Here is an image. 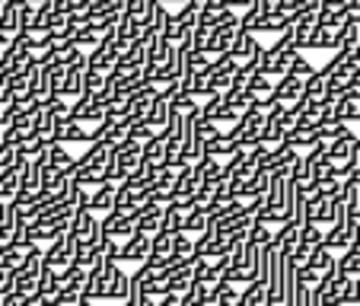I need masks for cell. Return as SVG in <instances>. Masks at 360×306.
Here are the masks:
<instances>
[{
	"instance_id": "1",
	"label": "cell",
	"mask_w": 360,
	"mask_h": 306,
	"mask_svg": "<svg viewBox=\"0 0 360 306\" xmlns=\"http://www.w3.org/2000/svg\"><path fill=\"white\" fill-rule=\"evenodd\" d=\"M300 51H297V45L290 42V35H278L274 39V45L271 48H265L262 51V68H259V74H265V77H284L287 70H290V64H293V58H297Z\"/></svg>"
},
{
	"instance_id": "2",
	"label": "cell",
	"mask_w": 360,
	"mask_h": 306,
	"mask_svg": "<svg viewBox=\"0 0 360 306\" xmlns=\"http://www.w3.org/2000/svg\"><path fill=\"white\" fill-rule=\"evenodd\" d=\"M236 32H239V16L233 13V10H224V13L217 16V23H214L211 35H207V48H204V55L211 58V61L214 58H220V55H226Z\"/></svg>"
},
{
	"instance_id": "3",
	"label": "cell",
	"mask_w": 360,
	"mask_h": 306,
	"mask_svg": "<svg viewBox=\"0 0 360 306\" xmlns=\"http://www.w3.org/2000/svg\"><path fill=\"white\" fill-rule=\"evenodd\" d=\"M115 272H118V262H96L93 268L86 272V281H83V297L86 300H109V291H112V281H115Z\"/></svg>"
},
{
	"instance_id": "4",
	"label": "cell",
	"mask_w": 360,
	"mask_h": 306,
	"mask_svg": "<svg viewBox=\"0 0 360 306\" xmlns=\"http://www.w3.org/2000/svg\"><path fill=\"white\" fill-rule=\"evenodd\" d=\"M262 128H265V112L262 109H249L245 115H239V122L230 128V137L239 147H259L262 144Z\"/></svg>"
},
{
	"instance_id": "5",
	"label": "cell",
	"mask_w": 360,
	"mask_h": 306,
	"mask_svg": "<svg viewBox=\"0 0 360 306\" xmlns=\"http://www.w3.org/2000/svg\"><path fill=\"white\" fill-rule=\"evenodd\" d=\"M137 166H141V144L137 141H124L115 147V157H112V172H109V182H124L128 176H134Z\"/></svg>"
},
{
	"instance_id": "6",
	"label": "cell",
	"mask_w": 360,
	"mask_h": 306,
	"mask_svg": "<svg viewBox=\"0 0 360 306\" xmlns=\"http://www.w3.org/2000/svg\"><path fill=\"white\" fill-rule=\"evenodd\" d=\"M293 125H297V112H293V109H271V112H265L262 144H265V147H274V144H281L287 134H290Z\"/></svg>"
},
{
	"instance_id": "7",
	"label": "cell",
	"mask_w": 360,
	"mask_h": 306,
	"mask_svg": "<svg viewBox=\"0 0 360 306\" xmlns=\"http://www.w3.org/2000/svg\"><path fill=\"white\" fill-rule=\"evenodd\" d=\"M141 208H143V204L131 208V211H109V214H102L99 230L105 233V236L128 239L131 233H134V227H137V214H141Z\"/></svg>"
},
{
	"instance_id": "8",
	"label": "cell",
	"mask_w": 360,
	"mask_h": 306,
	"mask_svg": "<svg viewBox=\"0 0 360 306\" xmlns=\"http://www.w3.org/2000/svg\"><path fill=\"white\" fill-rule=\"evenodd\" d=\"M236 68L239 64L233 61L230 55L214 58L211 68H207V89H211V93H230L233 77H236Z\"/></svg>"
},
{
	"instance_id": "9",
	"label": "cell",
	"mask_w": 360,
	"mask_h": 306,
	"mask_svg": "<svg viewBox=\"0 0 360 306\" xmlns=\"http://www.w3.org/2000/svg\"><path fill=\"white\" fill-rule=\"evenodd\" d=\"M74 262V243L68 239V233H64L61 239H55V243L41 246V265L51 268V272H64V268Z\"/></svg>"
},
{
	"instance_id": "10",
	"label": "cell",
	"mask_w": 360,
	"mask_h": 306,
	"mask_svg": "<svg viewBox=\"0 0 360 306\" xmlns=\"http://www.w3.org/2000/svg\"><path fill=\"white\" fill-rule=\"evenodd\" d=\"M316 29H319V23H316V10H306V13H300L297 20L290 23L287 35H290V42L297 45V51H309Z\"/></svg>"
},
{
	"instance_id": "11",
	"label": "cell",
	"mask_w": 360,
	"mask_h": 306,
	"mask_svg": "<svg viewBox=\"0 0 360 306\" xmlns=\"http://www.w3.org/2000/svg\"><path fill=\"white\" fill-rule=\"evenodd\" d=\"M99 236V217L93 211H77L70 217V227H68V239L70 243H93Z\"/></svg>"
},
{
	"instance_id": "12",
	"label": "cell",
	"mask_w": 360,
	"mask_h": 306,
	"mask_svg": "<svg viewBox=\"0 0 360 306\" xmlns=\"http://www.w3.org/2000/svg\"><path fill=\"white\" fill-rule=\"evenodd\" d=\"M118 55H122V48H118V42L112 39H102L99 45L93 48V51H86V64L93 70H105V74H112V68H115Z\"/></svg>"
},
{
	"instance_id": "13",
	"label": "cell",
	"mask_w": 360,
	"mask_h": 306,
	"mask_svg": "<svg viewBox=\"0 0 360 306\" xmlns=\"http://www.w3.org/2000/svg\"><path fill=\"white\" fill-rule=\"evenodd\" d=\"M29 160H16L13 166H7V170H0V211L7 208V204L16 201V191H20V179H22V170H26Z\"/></svg>"
},
{
	"instance_id": "14",
	"label": "cell",
	"mask_w": 360,
	"mask_h": 306,
	"mask_svg": "<svg viewBox=\"0 0 360 306\" xmlns=\"http://www.w3.org/2000/svg\"><path fill=\"white\" fill-rule=\"evenodd\" d=\"M150 259V233L134 230L128 239L122 243V252H118V262H134V265H143Z\"/></svg>"
},
{
	"instance_id": "15",
	"label": "cell",
	"mask_w": 360,
	"mask_h": 306,
	"mask_svg": "<svg viewBox=\"0 0 360 306\" xmlns=\"http://www.w3.org/2000/svg\"><path fill=\"white\" fill-rule=\"evenodd\" d=\"M55 144H93V134H89V125H80L74 118H64V122L55 125V134H51Z\"/></svg>"
},
{
	"instance_id": "16",
	"label": "cell",
	"mask_w": 360,
	"mask_h": 306,
	"mask_svg": "<svg viewBox=\"0 0 360 306\" xmlns=\"http://www.w3.org/2000/svg\"><path fill=\"white\" fill-rule=\"evenodd\" d=\"M259 48H262V45H259V35H255V32H245V29H239V32L233 35V45H230V51H226V55H230L236 64H243V61H249V58L255 55Z\"/></svg>"
},
{
	"instance_id": "17",
	"label": "cell",
	"mask_w": 360,
	"mask_h": 306,
	"mask_svg": "<svg viewBox=\"0 0 360 306\" xmlns=\"http://www.w3.org/2000/svg\"><path fill=\"white\" fill-rule=\"evenodd\" d=\"M86 55L80 58L77 64H70V68H64V87H61V96L64 99H77V96L83 93V74H86Z\"/></svg>"
},
{
	"instance_id": "18",
	"label": "cell",
	"mask_w": 360,
	"mask_h": 306,
	"mask_svg": "<svg viewBox=\"0 0 360 306\" xmlns=\"http://www.w3.org/2000/svg\"><path fill=\"white\" fill-rule=\"evenodd\" d=\"M326 118H332V106L328 102H303L297 109V125H306V128H319Z\"/></svg>"
},
{
	"instance_id": "19",
	"label": "cell",
	"mask_w": 360,
	"mask_h": 306,
	"mask_svg": "<svg viewBox=\"0 0 360 306\" xmlns=\"http://www.w3.org/2000/svg\"><path fill=\"white\" fill-rule=\"evenodd\" d=\"M115 208V182H105V185H96L89 191V211L99 217V214H109Z\"/></svg>"
},
{
	"instance_id": "20",
	"label": "cell",
	"mask_w": 360,
	"mask_h": 306,
	"mask_svg": "<svg viewBox=\"0 0 360 306\" xmlns=\"http://www.w3.org/2000/svg\"><path fill=\"white\" fill-rule=\"evenodd\" d=\"M163 208L166 204H150V201H143V208H141V214H137V227L134 230H141V233H153L163 227Z\"/></svg>"
},
{
	"instance_id": "21",
	"label": "cell",
	"mask_w": 360,
	"mask_h": 306,
	"mask_svg": "<svg viewBox=\"0 0 360 306\" xmlns=\"http://www.w3.org/2000/svg\"><path fill=\"white\" fill-rule=\"evenodd\" d=\"M316 141H319V131H316V128H306V125H293V128H290V134H287L281 144H287V147H293V150H297V153H306V150L313 147Z\"/></svg>"
},
{
	"instance_id": "22",
	"label": "cell",
	"mask_w": 360,
	"mask_h": 306,
	"mask_svg": "<svg viewBox=\"0 0 360 306\" xmlns=\"http://www.w3.org/2000/svg\"><path fill=\"white\" fill-rule=\"evenodd\" d=\"M265 300H268V284L265 281H249L245 291H239V297H236V303L233 306H265Z\"/></svg>"
},
{
	"instance_id": "23",
	"label": "cell",
	"mask_w": 360,
	"mask_h": 306,
	"mask_svg": "<svg viewBox=\"0 0 360 306\" xmlns=\"http://www.w3.org/2000/svg\"><path fill=\"white\" fill-rule=\"evenodd\" d=\"M335 259H338V255H335L332 249H326V246H316V249H309V255H306L303 265H306V268H313L316 274H326L328 268L335 265Z\"/></svg>"
},
{
	"instance_id": "24",
	"label": "cell",
	"mask_w": 360,
	"mask_h": 306,
	"mask_svg": "<svg viewBox=\"0 0 360 306\" xmlns=\"http://www.w3.org/2000/svg\"><path fill=\"white\" fill-rule=\"evenodd\" d=\"M357 109H360V102L354 99V96H338V99L332 102V118H338V122H345V125H351V122H357Z\"/></svg>"
},
{
	"instance_id": "25",
	"label": "cell",
	"mask_w": 360,
	"mask_h": 306,
	"mask_svg": "<svg viewBox=\"0 0 360 306\" xmlns=\"http://www.w3.org/2000/svg\"><path fill=\"white\" fill-rule=\"evenodd\" d=\"M335 268H338L345 278H360V249L357 246H347L338 259H335Z\"/></svg>"
},
{
	"instance_id": "26",
	"label": "cell",
	"mask_w": 360,
	"mask_h": 306,
	"mask_svg": "<svg viewBox=\"0 0 360 306\" xmlns=\"http://www.w3.org/2000/svg\"><path fill=\"white\" fill-rule=\"evenodd\" d=\"M338 39H341L338 29L319 26V29H316V35H313V45H309V51H338Z\"/></svg>"
},
{
	"instance_id": "27",
	"label": "cell",
	"mask_w": 360,
	"mask_h": 306,
	"mask_svg": "<svg viewBox=\"0 0 360 306\" xmlns=\"http://www.w3.org/2000/svg\"><path fill=\"white\" fill-rule=\"evenodd\" d=\"M207 224H211V211L207 208H191V211H185V227L182 233H204L207 230Z\"/></svg>"
},
{
	"instance_id": "28",
	"label": "cell",
	"mask_w": 360,
	"mask_h": 306,
	"mask_svg": "<svg viewBox=\"0 0 360 306\" xmlns=\"http://www.w3.org/2000/svg\"><path fill=\"white\" fill-rule=\"evenodd\" d=\"M326 93H328L326 77H322L319 68H316V74L303 83V102H326Z\"/></svg>"
},
{
	"instance_id": "29",
	"label": "cell",
	"mask_w": 360,
	"mask_h": 306,
	"mask_svg": "<svg viewBox=\"0 0 360 306\" xmlns=\"http://www.w3.org/2000/svg\"><path fill=\"white\" fill-rule=\"evenodd\" d=\"M182 227H185V211H182V208H176V204H166V208H163V227H160V230L179 236V233H182Z\"/></svg>"
},
{
	"instance_id": "30",
	"label": "cell",
	"mask_w": 360,
	"mask_h": 306,
	"mask_svg": "<svg viewBox=\"0 0 360 306\" xmlns=\"http://www.w3.org/2000/svg\"><path fill=\"white\" fill-rule=\"evenodd\" d=\"M169 115H172L169 99H153V106H150V112H147V122L157 131H163L166 125H169Z\"/></svg>"
},
{
	"instance_id": "31",
	"label": "cell",
	"mask_w": 360,
	"mask_h": 306,
	"mask_svg": "<svg viewBox=\"0 0 360 306\" xmlns=\"http://www.w3.org/2000/svg\"><path fill=\"white\" fill-rule=\"evenodd\" d=\"M271 87H274L271 77H265V74H252V77H249V83H245V93H249L252 99H265V96L271 93Z\"/></svg>"
},
{
	"instance_id": "32",
	"label": "cell",
	"mask_w": 360,
	"mask_h": 306,
	"mask_svg": "<svg viewBox=\"0 0 360 306\" xmlns=\"http://www.w3.org/2000/svg\"><path fill=\"white\" fill-rule=\"evenodd\" d=\"M128 291H131V274H124L122 268H118V272H115V281H112L109 300H115V303H124V300H128Z\"/></svg>"
},
{
	"instance_id": "33",
	"label": "cell",
	"mask_w": 360,
	"mask_h": 306,
	"mask_svg": "<svg viewBox=\"0 0 360 306\" xmlns=\"http://www.w3.org/2000/svg\"><path fill=\"white\" fill-rule=\"evenodd\" d=\"M316 131H319V141L332 144L335 137H341V134H345V131H351V128H347L345 122H338V118H326V122H322Z\"/></svg>"
},
{
	"instance_id": "34",
	"label": "cell",
	"mask_w": 360,
	"mask_h": 306,
	"mask_svg": "<svg viewBox=\"0 0 360 306\" xmlns=\"http://www.w3.org/2000/svg\"><path fill=\"white\" fill-rule=\"evenodd\" d=\"M313 74H316V68H313V64L306 61L303 55H297V58H293V64H290V70H287L284 77H293V80L306 83V80H309V77H313Z\"/></svg>"
},
{
	"instance_id": "35",
	"label": "cell",
	"mask_w": 360,
	"mask_h": 306,
	"mask_svg": "<svg viewBox=\"0 0 360 306\" xmlns=\"http://www.w3.org/2000/svg\"><path fill=\"white\" fill-rule=\"evenodd\" d=\"M150 4H153V0H124V10H122V16H128V20L143 23V16H147Z\"/></svg>"
},
{
	"instance_id": "36",
	"label": "cell",
	"mask_w": 360,
	"mask_h": 306,
	"mask_svg": "<svg viewBox=\"0 0 360 306\" xmlns=\"http://www.w3.org/2000/svg\"><path fill=\"white\" fill-rule=\"evenodd\" d=\"M10 236H13V204L0 211V249L10 243Z\"/></svg>"
},
{
	"instance_id": "37",
	"label": "cell",
	"mask_w": 360,
	"mask_h": 306,
	"mask_svg": "<svg viewBox=\"0 0 360 306\" xmlns=\"http://www.w3.org/2000/svg\"><path fill=\"white\" fill-rule=\"evenodd\" d=\"M341 7H345V13L351 20H360V0H341Z\"/></svg>"
},
{
	"instance_id": "38",
	"label": "cell",
	"mask_w": 360,
	"mask_h": 306,
	"mask_svg": "<svg viewBox=\"0 0 360 306\" xmlns=\"http://www.w3.org/2000/svg\"><path fill=\"white\" fill-rule=\"evenodd\" d=\"M185 4H191V7H198V10H201L204 4H207V0H185Z\"/></svg>"
},
{
	"instance_id": "39",
	"label": "cell",
	"mask_w": 360,
	"mask_h": 306,
	"mask_svg": "<svg viewBox=\"0 0 360 306\" xmlns=\"http://www.w3.org/2000/svg\"><path fill=\"white\" fill-rule=\"evenodd\" d=\"M26 4H41V0H26Z\"/></svg>"
},
{
	"instance_id": "40",
	"label": "cell",
	"mask_w": 360,
	"mask_h": 306,
	"mask_svg": "<svg viewBox=\"0 0 360 306\" xmlns=\"http://www.w3.org/2000/svg\"><path fill=\"white\" fill-rule=\"evenodd\" d=\"M357 122H360V109H357Z\"/></svg>"
},
{
	"instance_id": "41",
	"label": "cell",
	"mask_w": 360,
	"mask_h": 306,
	"mask_svg": "<svg viewBox=\"0 0 360 306\" xmlns=\"http://www.w3.org/2000/svg\"><path fill=\"white\" fill-rule=\"evenodd\" d=\"M122 306H131V303H122Z\"/></svg>"
}]
</instances>
